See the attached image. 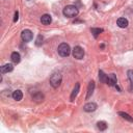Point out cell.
Here are the masks:
<instances>
[{
	"instance_id": "cell-1",
	"label": "cell",
	"mask_w": 133,
	"mask_h": 133,
	"mask_svg": "<svg viewBox=\"0 0 133 133\" xmlns=\"http://www.w3.org/2000/svg\"><path fill=\"white\" fill-rule=\"evenodd\" d=\"M64 17H68V18H74L78 15V8L75 6V5H66L63 10H62Z\"/></svg>"
},
{
	"instance_id": "cell-2",
	"label": "cell",
	"mask_w": 133,
	"mask_h": 133,
	"mask_svg": "<svg viewBox=\"0 0 133 133\" xmlns=\"http://www.w3.org/2000/svg\"><path fill=\"white\" fill-rule=\"evenodd\" d=\"M61 80H62V76L59 72H55L51 75L50 77V84L54 87V88H57L60 83H61Z\"/></svg>"
},
{
	"instance_id": "cell-3",
	"label": "cell",
	"mask_w": 133,
	"mask_h": 133,
	"mask_svg": "<svg viewBox=\"0 0 133 133\" xmlns=\"http://www.w3.org/2000/svg\"><path fill=\"white\" fill-rule=\"evenodd\" d=\"M57 51H58V54H59L60 56H62V57H68V56L70 55V53H71V48H70V46H69L66 43H62V44H60V45L58 46Z\"/></svg>"
},
{
	"instance_id": "cell-4",
	"label": "cell",
	"mask_w": 133,
	"mask_h": 133,
	"mask_svg": "<svg viewBox=\"0 0 133 133\" xmlns=\"http://www.w3.org/2000/svg\"><path fill=\"white\" fill-rule=\"evenodd\" d=\"M73 56L76 59H82L84 56V50L80 46H76L73 49Z\"/></svg>"
},
{
	"instance_id": "cell-5",
	"label": "cell",
	"mask_w": 133,
	"mask_h": 133,
	"mask_svg": "<svg viewBox=\"0 0 133 133\" xmlns=\"http://www.w3.org/2000/svg\"><path fill=\"white\" fill-rule=\"evenodd\" d=\"M21 37H22V39H23L24 42L27 43V42H30V41L32 39L33 34H32L31 30H29V29H25V30L22 31V33H21Z\"/></svg>"
},
{
	"instance_id": "cell-6",
	"label": "cell",
	"mask_w": 133,
	"mask_h": 133,
	"mask_svg": "<svg viewBox=\"0 0 133 133\" xmlns=\"http://www.w3.org/2000/svg\"><path fill=\"white\" fill-rule=\"evenodd\" d=\"M116 76L114 73H111L109 76H108V79H107V84L109 86H116Z\"/></svg>"
},
{
	"instance_id": "cell-7",
	"label": "cell",
	"mask_w": 133,
	"mask_h": 133,
	"mask_svg": "<svg viewBox=\"0 0 133 133\" xmlns=\"http://www.w3.org/2000/svg\"><path fill=\"white\" fill-rule=\"evenodd\" d=\"M97 109V104L96 103H87V104H85L84 106H83V110L85 111V112H92V111H95Z\"/></svg>"
},
{
	"instance_id": "cell-8",
	"label": "cell",
	"mask_w": 133,
	"mask_h": 133,
	"mask_svg": "<svg viewBox=\"0 0 133 133\" xmlns=\"http://www.w3.org/2000/svg\"><path fill=\"white\" fill-rule=\"evenodd\" d=\"M41 22H42V24H44V25H49V24L52 22V18H51L50 15L45 14V15H43V16L41 17Z\"/></svg>"
},
{
	"instance_id": "cell-9",
	"label": "cell",
	"mask_w": 133,
	"mask_h": 133,
	"mask_svg": "<svg viewBox=\"0 0 133 133\" xmlns=\"http://www.w3.org/2000/svg\"><path fill=\"white\" fill-rule=\"evenodd\" d=\"M116 24L121 28H126L129 25V22H128V20L126 18H118L117 21H116Z\"/></svg>"
},
{
	"instance_id": "cell-10",
	"label": "cell",
	"mask_w": 133,
	"mask_h": 133,
	"mask_svg": "<svg viewBox=\"0 0 133 133\" xmlns=\"http://www.w3.org/2000/svg\"><path fill=\"white\" fill-rule=\"evenodd\" d=\"M14 70V65L11 63H5L1 66V73L2 74H5V73H8V72H11Z\"/></svg>"
},
{
	"instance_id": "cell-11",
	"label": "cell",
	"mask_w": 133,
	"mask_h": 133,
	"mask_svg": "<svg viewBox=\"0 0 133 133\" xmlns=\"http://www.w3.org/2000/svg\"><path fill=\"white\" fill-rule=\"evenodd\" d=\"M79 88H80V83L77 82V83L75 84V87H74L72 94H71V98H70L71 101H74V100H75V98L77 97V95H78V92H79Z\"/></svg>"
},
{
	"instance_id": "cell-12",
	"label": "cell",
	"mask_w": 133,
	"mask_h": 133,
	"mask_svg": "<svg viewBox=\"0 0 133 133\" xmlns=\"http://www.w3.org/2000/svg\"><path fill=\"white\" fill-rule=\"evenodd\" d=\"M94 89H95V82L94 81H90L89 84H88V87H87V95H86V99L88 100L91 95L94 94Z\"/></svg>"
},
{
	"instance_id": "cell-13",
	"label": "cell",
	"mask_w": 133,
	"mask_h": 133,
	"mask_svg": "<svg viewBox=\"0 0 133 133\" xmlns=\"http://www.w3.org/2000/svg\"><path fill=\"white\" fill-rule=\"evenodd\" d=\"M11 96H12L14 100H16V101H20V100H22V98H23V94H22V91H21L20 89L15 90Z\"/></svg>"
},
{
	"instance_id": "cell-14",
	"label": "cell",
	"mask_w": 133,
	"mask_h": 133,
	"mask_svg": "<svg viewBox=\"0 0 133 133\" xmlns=\"http://www.w3.org/2000/svg\"><path fill=\"white\" fill-rule=\"evenodd\" d=\"M10 58H11V61L14 63H19L20 60H21V56H20V54L18 52H12Z\"/></svg>"
},
{
	"instance_id": "cell-15",
	"label": "cell",
	"mask_w": 133,
	"mask_h": 133,
	"mask_svg": "<svg viewBox=\"0 0 133 133\" xmlns=\"http://www.w3.org/2000/svg\"><path fill=\"white\" fill-rule=\"evenodd\" d=\"M99 79H100V81H101L102 83H107L108 76H107L102 70H100V71H99Z\"/></svg>"
},
{
	"instance_id": "cell-16",
	"label": "cell",
	"mask_w": 133,
	"mask_h": 133,
	"mask_svg": "<svg viewBox=\"0 0 133 133\" xmlns=\"http://www.w3.org/2000/svg\"><path fill=\"white\" fill-rule=\"evenodd\" d=\"M118 115H119V116H122L124 119H126V121H128V122L133 123V117H132V116H130L128 113L123 112V111H119V112H118Z\"/></svg>"
},
{
	"instance_id": "cell-17",
	"label": "cell",
	"mask_w": 133,
	"mask_h": 133,
	"mask_svg": "<svg viewBox=\"0 0 133 133\" xmlns=\"http://www.w3.org/2000/svg\"><path fill=\"white\" fill-rule=\"evenodd\" d=\"M97 127L100 131H104V130L107 129V123L104 122V121H100V122L97 123Z\"/></svg>"
},
{
	"instance_id": "cell-18",
	"label": "cell",
	"mask_w": 133,
	"mask_h": 133,
	"mask_svg": "<svg viewBox=\"0 0 133 133\" xmlns=\"http://www.w3.org/2000/svg\"><path fill=\"white\" fill-rule=\"evenodd\" d=\"M90 31H91V33L94 34V36L97 37L101 32H103V29H102V28H91Z\"/></svg>"
},
{
	"instance_id": "cell-19",
	"label": "cell",
	"mask_w": 133,
	"mask_h": 133,
	"mask_svg": "<svg viewBox=\"0 0 133 133\" xmlns=\"http://www.w3.org/2000/svg\"><path fill=\"white\" fill-rule=\"evenodd\" d=\"M32 99H33L34 101H43L44 96H43L41 92H37V94H35V95L32 96Z\"/></svg>"
},
{
	"instance_id": "cell-20",
	"label": "cell",
	"mask_w": 133,
	"mask_h": 133,
	"mask_svg": "<svg viewBox=\"0 0 133 133\" xmlns=\"http://www.w3.org/2000/svg\"><path fill=\"white\" fill-rule=\"evenodd\" d=\"M127 75H128V78L131 82V88H133V70H129L127 72Z\"/></svg>"
},
{
	"instance_id": "cell-21",
	"label": "cell",
	"mask_w": 133,
	"mask_h": 133,
	"mask_svg": "<svg viewBox=\"0 0 133 133\" xmlns=\"http://www.w3.org/2000/svg\"><path fill=\"white\" fill-rule=\"evenodd\" d=\"M43 41H44V37H43V35H37V37H36V39H35V45L36 46H41L42 44H43Z\"/></svg>"
},
{
	"instance_id": "cell-22",
	"label": "cell",
	"mask_w": 133,
	"mask_h": 133,
	"mask_svg": "<svg viewBox=\"0 0 133 133\" xmlns=\"http://www.w3.org/2000/svg\"><path fill=\"white\" fill-rule=\"evenodd\" d=\"M18 19H19V12H18V11H16V12H15V18H14V22H17V21H18Z\"/></svg>"
}]
</instances>
